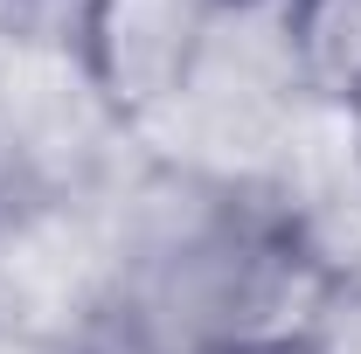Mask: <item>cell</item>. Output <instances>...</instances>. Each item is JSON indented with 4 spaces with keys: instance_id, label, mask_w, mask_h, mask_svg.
Masks as SVG:
<instances>
[{
    "instance_id": "obj_1",
    "label": "cell",
    "mask_w": 361,
    "mask_h": 354,
    "mask_svg": "<svg viewBox=\"0 0 361 354\" xmlns=\"http://www.w3.org/2000/svg\"><path fill=\"white\" fill-rule=\"evenodd\" d=\"M236 0H77V63L118 118H153L202 84Z\"/></svg>"
},
{
    "instance_id": "obj_2",
    "label": "cell",
    "mask_w": 361,
    "mask_h": 354,
    "mask_svg": "<svg viewBox=\"0 0 361 354\" xmlns=\"http://www.w3.org/2000/svg\"><path fill=\"white\" fill-rule=\"evenodd\" d=\"M292 77L334 104L361 97V0H278Z\"/></svg>"
},
{
    "instance_id": "obj_3",
    "label": "cell",
    "mask_w": 361,
    "mask_h": 354,
    "mask_svg": "<svg viewBox=\"0 0 361 354\" xmlns=\"http://www.w3.org/2000/svg\"><path fill=\"white\" fill-rule=\"evenodd\" d=\"M209 354H319L313 341H216Z\"/></svg>"
},
{
    "instance_id": "obj_4",
    "label": "cell",
    "mask_w": 361,
    "mask_h": 354,
    "mask_svg": "<svg viewBox=\"0 0 361 354\" xmlns=\"http://www.w3.org/2000/svg\"><path fill=\"white\" fill-rule=\"evenodd\" d=\"M348 133H355V160H361V97L348 104Z\"/></svg>"
}]
</instances>
